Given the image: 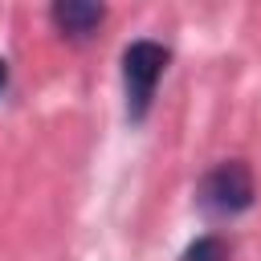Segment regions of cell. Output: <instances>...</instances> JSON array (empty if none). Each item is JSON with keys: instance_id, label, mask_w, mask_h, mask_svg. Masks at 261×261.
<instances>
[{"instance_id": "cell-1", "label": "cell", "mask_w": 261, "mask_h": 261, "mask_svg": "<svg viewBox=\"0 0 261 261\" xmlns=\"http://www.w3.org/2000/svg\"><path fill=\"white\" fill-rule=\"evenodd\" d=\"M171 53L159 45V41H130L122 49V86H126V114L139 122L147 118L151 110V98H155V86L167 69Z\"/></svg>"}, {"instance_id": "cell-2", "label": "cell", "mask_w": 261, "mask_h": 261, "mask_svg": "<svg viewBox=\"0 0 261 261\" xmlns=\"http://www.w3.org/2000/svg\"><path fill=\"white\" fill-rule=\"evenodd\" d=\"M253 196H257V184L245 159H224L200 179V208L212 216H237L253 208Z\"/></svg>"}, {"instance_id": "cell-3", "label": "cell", "mask_w": 261, "mask_h": 261, "mask_svg": "<svg viewBox=\"0 0 261 261\" xmlns=\"http://www.w3.org/2000/svg\"><path fill=\"white\" fill-rule=\"evenodd\" d=\"M49 16H53V24H57L65 37L82 41V37H90V33L106 20V8L94 4V0H57V4L49 8Z\"/></svg>"}, {"instance_id": "cell-4", "label": "cell", "mask_w": 261, "mask_h": 261, "mask_svg": "<svg viewBox=\"0 0 261 261\" xmlns=\"http://www.w3.org/2000/svg\"><path fill=\"white\" fill-rule=\"evenodd\" d=\"M179 261H228V245H224V237H196L188 249H184V257Z\"/></svg>"}, {"instance_id": "cell-5", "label": "cell", "mask_w": 261, "mask_h": 261, "mask_svg": "<svg viewBox=\"0 0 261 261\" xmlns=\"http://www.w3.org/2000/svg\"><path fill=\"white\" fill-rule=\"evenodd\" d=\"M4 90H8V61L0 57V94H4Z\"/></svg>"}]
</instances>
